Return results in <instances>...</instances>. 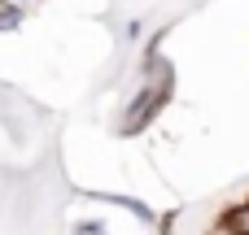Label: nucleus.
<instances>
[{"label":"nucleus","instance_id":"obj_1","mask_svg":"<svg viewBox=\"0 0 249 235\" xmlns=\"http://www.w3.org/2000/svg\"><path fill=\"white\" fill-rule=\"evenodd\" d=\"M4 4H13V0H0V9H4Z\"/></svg>","mask_w":249,"mask_h":235}]
</instances>
